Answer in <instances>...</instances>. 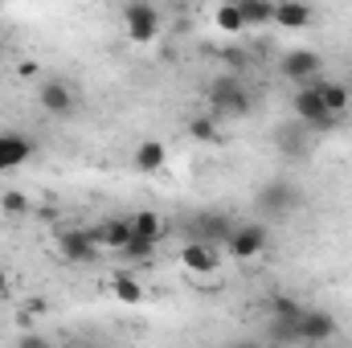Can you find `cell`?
Returning <instances> with one entry per match:
<instances>
[{"label":"cell","mask_w":352,"mask_h":348,"mask_svg":"<svg viewBox=\"0 0 352 348\" xmlns=\"http://www.w3.org/2000/svg\"><path fill=\"white\" fill-rule=\"evenodd\" d=\"M205 98L213 111H226V115H242L250 111V90L238 74H217L209 87H205Z\"/></svg>","instance_id":"6da1fadb"},{"label":"cell","mask_w":352,"mask_h":348,"mask_svg":"<svg viewBox=\"0 0 352 348\" xmlns=\"http://www.w3.org/2000/svg\"><path fill=\"white\" fill-rule=\"evenodd\" d=\"M160 25H164V17H160L156 4H148V0H131V4H123V29H127V37H131L135 45L156 41V37H160Z\"/></svg>","instance_id":"7a4b0ae2"},{"label":"cell","mask_w":352,"mask_h":348,"mask_svg":"<svg viewBox=\"0 0 352 348\" xmlns=\"http://www.w3.org/2000/svg\"><path fill=\"white\" fill-rule=\"evenodd\" d=\"M37 102H41V111L54 115V119H66V115L78 111V94H74V87H70L66 78H45V83L37 87Z\"/></svg>","instance_id":"3957f363"},{"label":"cell","mask_w":352,"mask_h":348,"mask_svg":"<svg viewBox=\"0 0 352 348\" xmlns=\"http://www.w3.org/2000/svg\"><path fill=\"white\" fill-rule=\"evenodd\" d=\"M266 246H270V234H266L263 221H246V226H234V234H230V242H226V250H230V254H234L238 262L258 259Z\"/></svg>","instance_id":"277c9868"},{"label":"cell","mask_w":352,"mask_h":348,"mask_svg":"<svg viewBox=\"0 0 352 348\" xmlns=\"http://www.w3.org/2000/svg\"><path fill=\"white\" fill-rule=\"evenodd\" d=\"M278 70H283V78H291L295 87H311L316 74L324 70V58H320L316 50H291V54H283Z\"/></svg>","instance_id":"5b68a950"},{"label":"cell","mask_w":352,"mask_h":348,"mask_svg":"<svg viewBox=\"0 0 352 348\" xmlns=\"http://www.w3.org/2000/svg\"><path fill=\"white\" fill-rule=\"evenodd\" d=\"M336 316L332 312H324V307H303V316H299V345H328L332 336H336Z\"/></svg>","instance_id":"8992f818"},{"label":"cell","mask_w":352,"mask_h":348,"mask_svg":"<svg viewBox=\"0 0 352 348\" xmlns=\"http://www.w3.org/2000/svg\"><path fill=\"white\" fill-rule=\"evenodd\" d=\"M291 111H295V119H299V123H307V127H328V123H336V119L328 115V107H324V98H320L316 83H311V87H299V90H295V98H291Z\"/></svg>","instance_id":"52a82bcc"},{"label":"cell","mask_w":352,"mask_h":348,"mask_svg":"<svg viewBox=\"0 0 352 348\" xmlns=\"http://www.w3.org/2000/svg\"><path fill=\"white\" fill-rule=\"evenodd\" d=\"M37 152V144L25 131H0V173H12L21 164H29Z\"/></svg>","instance_id":"ba28073f"},{"label":"cell","mask_w":352,"mask_h":348,"mask_svg":"<svg viewBox=\"0 0 352 348\" xmlns=\"http://www.w3.org/2000/svg\"><path fill=\"white\" fill-rule=\"evenodd\" d=\"M87 234L98 250H123V246L131 242V221H127V217H107V221L90 226Z\"/></svg>","instance_id":"9c48e42d"},{"label":"cell","mask_w":352,"mask_h":348,"mask_svg":"<svg viewBox=\"0 0 352 348\" xmlns=\"http://www.w3.org/2000/svg\"><path fill=\"white\" fill-rule=\"evenodd\" d=\"M58 250L66 262H98V246L90 242L87 230H58Z\"/></svg>","instance_id":"30bf717a"},{"label":"cell","mask_w":352,"mask_h":348,"mask_svg":"<svg viewBox=\"0 0 352 348\" xmlns=\"http://www.w3.org/2000/svg\"><path fill=\"white\" fill-rule=\"evenodd\" d=\"M299 205V193L287 184V180H270L258 188V209L263 213H287V209H295Z\"/></svg>","instance_id":"8fae6325"},{"label":"cell","mask_w":352,"mask_h":348,"mask_svg":"<svg viewBox=\"0 0 352 348\" xmlns=\"http://www.w3.org/2000/svg\"><path fill=\"white\" fill-rule=\"evenodd\" d=\"M192 226H197V242H205V246L230 242V234H234V221H230L226 213H201Z\"/></svg>","instance_id":"7c38bea8"},{"label":"cell","mask_w":352,"mask_h":348,"mask_svg":"<svg viewBox=\"0 0 352 348\" xmlns=\"http://www.w3.org/2000/svg\"><path fill=\"white\" fill-rule=\"evenodd\" d=\"M316 21L311 4H295V0H278L274 4V25L278 29H307Z\"/></svg>","instance_id":"4fadbf2b"},{"label":"cell","mask_w":352,"mask_h":348,"mask_svg":"<svg viewBox=\"0 0 352 348\" xmlns=\"http://www.w3.org/2000/svg\"><path fill=\"white\" fill-rule=\"evenodd\" d=\"M180 262L192 270V274H213L217 270V246H205V242H188L180 250Z\"/></svg>","instance_id":"5bb4252c"},{"label":"cell","mask_w":352,"mask_h":348,"mask_svg":"<svg viewBox=\"0 0 352 348\" xmlns=\"http://www.w3.org/2000/svg\"><path fill=\"white\" fill-rule=\"evenodd\" d=\"M131 221V234L135 238H144V242H160L164 234H168V226H164V217L160 213H152V209H140L135 217H127Z\"/></svg>","instance_id":"9a60e30c"},{"label":"cell","mask_w":352,"mask_h":348,"mask_svg":"<svg viewBox=\"0 0 352 348\" xmlns=\"http://www.w3.org/2000/svg\"><path fill=\"white\" fill-rule=\"evenodd\" d=\"M168 164V148L160 144V140H144L140 148H135V168L140 173H160Z\"/></svg>","instance_id":"2e32d148"},{"label":"cell","mask_w":352,"mask_h":348,"mask_svg":"<svg viewBox=\"0 0 352 348\" xmlns=\"http://www.w3.org/2000/svg\"><path fill=\"white\" fill-rule=\"evenodd\" d=\"M238 12H242V25L246 29L274 25V4H266V0H238Z\"/></svg>","instance_id":"e0dca14e"},{"label":"cell","mask_w":352,"mask_h":348,"mask_svg":"<svg viewBox=\"0 0 352 348\" xmlns=\"http://www.w3.org/2000/svg\"><path fill=\"white\" fill-rule=\"evenodd\" d=\"M316 90H320V98H324V107H328L332 119H340L349 111V102H352L349 87H340V83H316Z\"/></svg>","instance_id":"ac0fdd59"},{"label":"cell","mask_w":352,"mask_h":348,"mask_svg":"<svg viewBox=\"0 0 352 348\" xmlns=\"http://www.w3.org/2000/svg\"><path fill=\"white\" fill-rule=\"evenodd\" d=\"M266 312H270V320H299L303 316V303L295 295H287V291H274L266 299Z\"/></svg>","instance_id":"d6986e66"},{"label":"cell","mask_w":352,"mask_h":348,"mask_svg":"<svg viewBox=\"0 0 352 348\" xmlns=\"http://www.w3.org/2000/svg\"><path fill=\"white\" fill-rule=\"evenodd\" d=\"M266 340L274 348L299 345V320H270V324H266Z\"/></svg>","instance_id":"ffe728a7"},{"label":"cell","mask_w":352,"mask_h":348,"mask_svg":"<svg viewBox=\"0 0 352 348\" xmlns=\"http://www.w3.org/2000/svg\"><path fill=\"white\" fill-rule=\"evenodd\" d=\"M213 25H217L221 33H246V25H242V12H238V0H230V4H217V8H213Z\"/></svg>","instance_id":"44dd1931"},{"label":"cell","mask_w":352,"mask_h":348,"mask_svg":"<svg viewBox=\"0 0 352 348\" xmlns=\"http://www.w3.org/2000/svg\"><path fill=\"white\" fill-rule=\"evenodd\" d=\"M111 291H115L123 303H140V299H144V283H140V279H131V274H119V279L111 283Z\"/></svg>","instance_id":"7402d4cb"},{"label":"cell","mask_w":352,"mask_h":348,"mask_svg":"<svg viewBox=\"0 0 352 348\" xmlns=\"http://www.w3.org/2000/svg\"><path fill=\"white\" fill-rule=\"evenodd\" d=\"M0 209H4V213H25V209H29V197H25L21 188H8V193L0 197Z\"/></svg>","instance_id":"603a6c76"},{"label":"cell","mask_w":352,"mask_h":348,"mask_svg":"<svg viewBox=\"0 0 352 348\" xmlns=\"http://www.w3.org/2000/svg\"><path fill=\"white\" fill-rule=\"evenodd\" d=\"M119 254H127V259H152V254H156V242H144V238L131 234V242H127Z\"/></svg>","instance_id":"cb8c5ba5"},{"label":"cell","mask_w":352,"mask_h":348,"mask_svg":"<svg viewBox=\"0 0 352 348\" xmlns=\"http://www.w3.org/2000/svg\"><path fill=\"white\" fill-rule=\"evenodd\" d=\"M188 135H192V140H213V135H217V123H213V119H192V123H188Z\"/></svg>","instance_id":"d4e9b609"},{"label":"cell","mask_w":352,"mask_h":348,"mask_svg":"<svg viewBox=\"0 0 352 348\" xmlns=\"http://www.w3.org/2000/svg\"><path fill=\"white\" fill-rule=\"evenodd\" d=\"M12 348H54V345H50V340H45L41 332H21V336H16V345H12Z\"/></svg>","instance_id":"484cf974"},{"label":"cell","mask_w":352,"mask_h":348,"mask_svg":"<svg viewBox=\"0 0 352 348\" xmlns=\"http://www.w3.org/2000/svg\"><path fill=\"white\" fill-rule=\"evenodd\" d=\"M234 348H270V345H263V340H238Z\"/></svg>","instance_id":"4316f807"},{"label":"cell","mask_w":352,"mask_h":348,"mask_svg":"<svg viewBox=\"0 0 352 348\" xmlns=\"http://www.w3.org/2000/svg\"><path fill=\"white\" fill-rule=\"evenodd\" d=\"M8 295V274H4V266H0V299Z\"/></svg>","instance_id":"83f0119b"}]
</instances>
